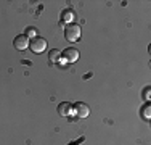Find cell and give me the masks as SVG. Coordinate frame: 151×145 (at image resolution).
<instances>
[{
  "label": "cell",
  "mask_w": 151,
  "mask_h": 145,
  "mask_svg": "<svg viewBox=\"0 0 151 145\" xmlns=\"http://www.w3.org/2000/svg\"><path fill=\"white\" fill-rule=\"evenodd\" d=\"M64 36H66L68 42H77L79 39H81V28L77 26V24L71 23L69 26L66 28V31H64Z\"/></svg>",
  "instance_id": "6da1fadb"
},
{
  "label": "cell",
  "mask_w": 151,
  "mask_h": 145,
  "mask_svg": "<svg viewBox=\"0 0 151 145\" xmlns=\"http://www.w3.org/2000/svg\"><path fill=\"white\" fill-rule=\"evenodd\" d=\"M29 49L34 53H42L47 49V41L44 37H40V36H37V37H34L29 41Z\"/></svg>",
  "instance_id": "7a4b0ae2"
},
{
  "label": "cell",
  "mask_w": 151,
  "mask_h": 145,
  "mask_svg": "<svg viewBox=\"0 0 151 145\" xmlns=\"http://www.w3.org/2000/svg\"><path fill=\"white\" fill-rule=\"evenodd\" d=\"M73 111H74V115L77 116V118H81V119L87 118V116L90 115V108H88V105L84 103V102H77V103L73 107Z\"/></svg>",
  "instance_id": "3957f363"
},
{
  "label": "cell",
  "mask_w": 151,
  "mask_h": 145,
  "mask_svg": "<svg viewBox=\"0 0 151 145\" xmlns=\"http://www.w3.org/2000/svg\"><path fill=\"white\" fill-rule=\"evenodd\" d=\"M13 45H15L16 50H19V52H23V50H26L27 47H29V37L24 34H19L15 37V41H13Z\"/></svg>",
  "instance_id": "277c9868"
},
{
  "label": "cell",
  "mask_w": 151,
  "mask_h": 145,
  "mask_svg": "<svg viewBox=\"0 0 151 145\" xmlns=\"http://www.w3.org/2000/svg\"><path fill=\"white\" fill-rule=\"evenodd\" d=\"M64 61H69V63H74V61L79 60V52L76 49H66L63 53H61Z\"/></svg>",
  "instance_id": "5b68a950"
},
{
  "label": "cell",
  "mask_w": 151,
  "mask_h": 145,
  "mask_svg": "<svg viewBox=\"0 0 151 145\" xmlns=\"http://www.w3.org/2000/svg\"><path fill=\"white\" fill-rule=\"evenodd\" d=\"M71 111H73V105L68 103V102H63V103L58 105V115L63 116V118L64 116H69Z\"/></svg>",
  "instance_id": "8992f818"
},
{
  "label": "cell",
  "mask_w": 151,
  "mask_h": 145,
  "mask_svg": "<svg viewBox=\"0 0 151 145\" xmlns=\"http://www.w3.org/2000/svg\"><path fill=\"white\" fill-rule=\"evenodd\" d=\"M74 18H76V13L71 8H66V10L61 12V21H63V23H73Z\"/></svg>",
  "instance_id": "52a82bcc"
},
{
  "label": "cell",
  "mask_w": 151,
  "mask_h": 145,
  "mask_svg": "<svg viewBox=\"0 0 151 145\" xmlns=\"http://www.w3.org/2000/svg\"><path fill=\"white\" fill-rule=\"evenodd\" d=\"M60 58H61V52H60V50H56V49L50 50V53H48L50 63H56V61H60Z\"/></svg>",
  "instance_id": "ba28073f"
},
{
  "label": "cell",
  "mask_w": 151,
  "mask_h": 145,
  "mask_svg": "<svg viewBox=\"0 0 151 145\" xmlns=\"http://www.w3.org/2000/svg\"><path fill=\"white\" fill-rule=\"evenodd\" d=\"M24 36H27V37L34 39V37H37V36H39V31H37V29H35L34 26H29V28H26V32H24Z\"/></svg>",
  "instance_id": "9c48e42d"
},
{
  "label": "cell",
  "mask_w": 151,
  "mask_h": 145,
  "mask_svg": "<svg viewBox=\"0 0 151 145\" xmlns=\"http://www.w3.org/2000/svg\"><path fill=\"white\" fill-rule=\"evenodd\" d=\"M143 116H145L146 119H150V105H145V108H143Z\"/></svg>",
  "instance_id": "30bf717a"
},
{
  "label": "cell",
  "mask_w": 151,
  "mask_h": 145,
  "mask_svg": "<svg viewBox=\"0 0 151 145\" xmlns=\"http://www.w3.org/2000/svg\"><path fill=\"white\" fill-rule=\"evenodd\" d=\"M145 97H146V100H150V87L145 89Z\"/></svg>",
  "instance_id": "8fae6325"
}]
</instances>
